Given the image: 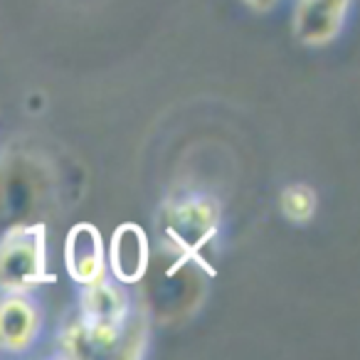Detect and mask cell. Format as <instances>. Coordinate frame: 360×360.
<instances>
[{
	"instance_id": "obj_1",
	"label": "cell",
	"mask_w": 360,
	"mask_h": 360,
	"mask_svg": "<svg viewBox=\"0 0 360 360\" xmlns=\"http://www.w3.org/2000/svg\"><path fill=\"white\" fill-rule=\"evenodd\" d=\"M45 281L47 271V230L42 225H18L0 237V291L30 294Z\"/></svg>"
},
{
	"instance_id": "obj_2",
	"label": "cell",
	"mask_w": 360,
	"mask_h": 360,
	"mask_svg": "<svg viewBox=\"0 0 360 360\" xmlns=\"http://www.w3.org/2000/svg\"><path fill=\"white\" fill-rule=\"evenodd\" d=\"M220 227L217 205L207 195H183L168 202L163 212L165 245L178 262H200V255Z\"/></svg>"
},
{
	"instance_id": "obj_3",
	"label": "cell",
	"mask_w": 360,
	"mask_h": 360,
	"mask_svg": "<svg viewBox=\"0 0 360 360\" xmlns=\"http://www.w3.org/2000/svg\"><path fill=\"white\" fill-rule=\"evenodd\" d=\"M79 306V321L86 330L91 350H114L131 314V301L124 284L106 276L84 284Z\"/></svg>"
},
{
	"instance_id": "obj_4",
	"label": "cell",
	"mask_w": 360,
	"mask_h": 360,
	"mask_svg": "<svg viewBox=\"0 0 360 360\" xmlns=\"http://www.w3.org/2000/svg\"><path fill=\"white\" fill-rule=\"evenodd\" d=\"M148 237L134 222H124L114 230L106 250V271L124 286L139 284L148 271Z\"/></svg>"
},
{
	"instance_id": "obj_5",
	"label": "cell",
	"mask_w": 360,
	"mask_h": 360,
	"mask_svg": "<svg viewBox=\"0 0 360 360\" xmlns=\"http://www.w3.org/2000/svg\"><path fill=\"white\" fill-rule=\"evenodd\" d=\"M42 330L40 306L27 294H6L0 299V350L25 353Z\"/></svg>"
},
{
	"instance_id": "obj_6",
	"label": "cell",
	"mask_w": 360,
	"mask_h": 360,
	"mask_svg": "<svg viewBox=\"0 0 360 360\" xmlns=\"http://www.w3.org/2000/svg\"><path fill=\"white\" fill-rule=\"evenodd\" d=\"M353 0H296L294 32L304 45H328L340 35Z\"/></svg>"
},
{
	"instance_id": "obj_7",
	"label": "cell",
	"mask_w": 360,
	"mask_h": 360,
	"mask_svg": "<svg viewBox=\"0 0 360 360\" xmlns=\"http://www.w3.org/2000/svg\"><path fill=\"white\" fill-rule=\"evenodd\" d=\"M65 266L79 286L106 276V250L101 232L89 222H79L65 240Z\"/></svg>"
},
{
	"instance_id": "obj_8",
	"label": "cell",
	"mask_w": 360,
	"mask_h": 360,
	"mask_svg": "<svg viewBox=\"0 0 360 360\" xmlns=\"http://www.w3.org/2000/svg\"><path fill=\"white\" fill-rule=\"evenodd\" d=\"M281 212L291 222H309L316 212V193L309 186H289L279 198Z\"/></svg>"
},
{
	"instance_id": "obj_9",
	"label": "cell",
	"mask_w": 360,
	"mask_h": 360,
	"mask_svg": "<svg viewBox=\"0 0 360 360\" xmlns=\"http://www.w3.org/2000/svg\"><path fill=\"white\" fill-rule=\"evenodd\" d=\"M60 350L65 358H84L89 355L91 345H89V338H86V330L82 326V321H72L67 328H62L60 333Z\"/></svg>"
},
{
	"instance_id": "obj_10",
	"label": "cell",
	"mask_w": 360,
	"mask_h": 360,
	"mask_svg": "<svg viewBox=\"0 0 360 360\" xmlns=\"http://www.w3.org/2000/svg\"><path fill=\"white\" fill-rule=\"evenodd\" d=\"M247 6L250 8H255V11H259V13H266V11H271V8L279 3V0H245Z\"/></svg>"
}]
</instances>
